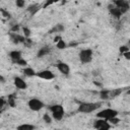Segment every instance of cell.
Segmentation results:
<instances>
[{
    "instance_id": "obj_1",
    "label": "cell",
    "mask_w": 130,
    "mask_h": 130,
    "mask_svg": "<svg viewBox=\"0 0 130 130\" xmlns=\"http://www.w3.org/2000/svg\"><path fill=\"white\" fill-rule=\"evenodd\" d=\"M101 103H81L78 106V112L80 113H92L101 107Z\"/></svg>"
},
{
    "instance_id": "obj_2",
    "label": "cell",
    "mask_w": 130,
    "mask_h": 130,
    "mask_svg": "<svg viewBox=\"0 0 130 130\" xmlns=\"http://www.w3.org/2000/svg\"><path fill=\"white\" fill-rule=\"evenodd\" d=\"M50 111L52 113V117L56 120V121H60L63 117H64V108L63 106L61 105H54V106H51L50 108Z\"/></svg>"
},
{
    "instance_id": "obj_3",
    "label": "cell",
    "mask_w": 130,
    "mask_h": 130,
    "mask_svg": "<svg viewBox=\"0 0 130 130\" xmlns=\"http://www.w3.org/2000/svg\"><path fill=\"white\" fill-rule=\"evenodd\" d=\"M117 116H118V112L114 109H104V110L100 111L96 114L98 118H102V119H105V120H109V119L117 117Z\"/></svg>"
},
{
    "instance_id": "obj_4",
    "label": "cell",
    "mask_w": 130,
    "mask_h": 130,
    "mask_svg": "<svg viewBox=\"0 0 130 130\" xmlns=\"http://www.w3.org/2000/svg\"><path fill=\"white\" fill-rule=\"evenodd\" d=\"M79 60L83 64H87L92 60V51L91 49H83L79 52Z\"/></svg>"
},
{
    "instance_id": "obj_5",
    "label": "cell",
    "mask_w": 130,
    "mask_h": 130,
    "mask_svg": "<svg viewBox=\"0 0 130 130\" xmlns=\"http://www.w3.org/2000/svg\"><path fill=\"white\" fill-rule=\"evenodd\" d=\"M27 106L31 111L38 112L44 108V103L39 99H30L27 103Z\"/></svg>"
},
{
    "instance_id": "obj_6",
    "label": "cell",
    "mask_w": 130,
    "mask_h": 130,
    "mask_svg": "<svg viewBox=\"0 0 130 130\" xmlns=\"http://www.w3.org/2000/svg\"><path fill=\"white\" fill-rule=\"evenodd\" d=\"M93 127L95 129H100V130H108V129L111 128V124L108 122V120L99 118L96 121H94Z\"/></svg>"
},
{
    "instance_id": "obj_7",
    "label": "cell",
    "mask_w": 130,
    "mask_h": 130,
    "mask_svg": "<svg viewBox=\"0 0 130 130\" xmlns=\"http://www.w3.org/2000/svg\"><path fill=\"white\" fill-rule=\"evenodd\" d=\"M36 75L41 78V79H45V80H52L55 78V74L51 71V70H48V69H45V70H41L39 72L36 73Z\"/></svg>"
},
{
    "instance_id": "obj_8",
    "label": "cell",
    "mask_w": 130,
    "mask_h": 130,
    "mask_svg": "<svg viewBox=\"0 0 130 130\" xmlns=\"http://www.w3.org/2000/svg\"><path fill=\"white\" fill-rule=\"evenodd\" d=\"M114 4H115L118 8H120V10H121L122 13H125V12L128 11V9H129V3H128V1H126V0H116V1L114 2Z\"/></svg>"
},
{
    "instance_id": "obj_9",
    "label": "cell",
    "mask_w": 130,
    "mask_h": 130,
    "mask_svg": "<svg viewBox=\"0 0 130 130\" xmlns=\"http://www.w3.org/2000/svg\"><path fill=\"white\" fill-rule=\"evenodd\" d=\"M13 83H14L15 87L18 88V89H25L26 86H27V85H26V82H25L21 77H18V76L14 77V79H13Z\"/></svg>"
},
{
    "instance_id": "obj_10",
    "label": "cell",
    "mask_w": 130,
    "mask_h": 130,
    "mask_svg": "<svg viewBox=\"0 0 130 130\" xmlns=\"http://www.w3.org/2000/svg\"><path fill=\"white\" fill-rule=\"evenodd\" d=\"M57 68H58V70H59L62 74H64V75H67V74H69V72H70V67H69V65H68L67 63H64V62H59V63L57 64Z\"/></svg>"
},
{
    "instance_id": "obj_11",
    "label": "cell",
    "mask_w": 130,
    "mask_h": 130,
    "mask_svg": "<svg viewBox=\"0 0 130 130\" xmlns=\"http://www.w3.org/2000/svg\"><path fill=\"white\" fill-rule=\"evenodd\" d=\"M109 10H110L111 14L114 15L115 17H120V16L123 14V13L121 12L120 8H118L115 4H111V5H109Z\"/></svg>"
},
{
    "instance_id": "obj_12",
    "label": "cell",
    "mask_w": 130,
    "mask_h": 130,
    "mask_svg": "<svg viewBox=\"0 0 130 130\" xmlns=\"http://www.w3.org/2000/svg\"><path fill=\"white\" fill-rule=\"evenodd\" d=\"M9 57L11 58V60L13 61V62H17L19 59H21L22 58V56H21V52L20 51H18V50H14V51H11L10 53H9Z\"/></svg>"
},
{
    "instance_id": "obj_13",
    "label": "cell",
    "mask_w": 130,
    "mask_h": 130,
    "mask_svg": "<svg viewBox=\"0 0 130 130\" xmlns=\"http://www.w3.org/2000/svg\"><path fill=\"white\" fill-rule=\"evenodd\" d=\"M24 39H25L24 37L18 36V35H16L15 32H13V34L10 35V40H11L13 43H16V44H18V43H20V42H23Z\"/></svg>"
},
{
    "instance_id": "obj_14",
    "label": "cell",
    "mask_w": 130,
    "mask_h": 130,
    "mask_svg": "<svg viewBox=\"0 0 130 130\" xmlns=\"http://www.w3.org/2000/svg\"><path fill=\"white\" fill-rule=\"evenodd\" d=\"M23 74L25 75V76H28V77H31V76H35L36 75V71L31 68V67H25L24 69H23Z\"/></svg>"
},
{
    "instance_id": "obj_15",
    "label": "cell",
    "mask_w": 130,
    "mask_h": 130,
    "mask_svg": "<svg viewBox=\"0 0 130 130\" xmlns=\"http://www.w3.org/2000/svg\"><path fill=\"white\" fill-rule=\"evenodd\" d=\"M35 128H36V126L35 125H31V124H22V125L17 126V129L18 130H32Z\"/></svg>"
},
{
    "instance_id": "obj_16",
    "label": "cell",
    "mask_w": 130,
    "mask_h": 130,
    "mask_svg": "<svg viewBox=\"0 0 130 130\" xmlns=\"http://www.w3.org/2000/svg\"><path fill=\"white\" fill-rule=\"evenodd\" d=\"M49 52H50V48H48V47L42 48V49L39 51V53H38V57H44L45 55H48Z\"/></svg>"
},
{
    "instance_id": "obj_17",
    "label": "cell",
    "mask_w": 130,
    "mask_h": 130,
    "mask_svg": "<svg viewBox=\"0 0 130 130\" xmlns=\"http://www.w3.org/2000/svg\"><path fill=\"white\" fill-rule=\"evenodd\" d=\"M56 46H57V48L58 49H60V50H63V49H65L66 48V43H65V41H63L62 39H60L59 41H57L56 42Z\"/></svg>"
},
{
    "instance_id": "obj_18",
    "label": "cell",
    "mask_w": 130,
    "mask_h": 130,
    "mask_svg": "<svg viewBox=\"0 0 130 130\" xmlns=\"http://www.w3.org/2000/svg\"><path fill=\"white\" fill-rule=\"evenodd\" d=\"M100 96H101L102 100H109V99H110V98H109V90H106V89L102 90V91L100 92Z\"/></svg>"
},
{
    "instance_id": "obj_19",
    "label": "cell",
    "mask_w": 130,
    "mask_h": 130,
    "mask_svg": "<svg viewBox=\"0 0 130 130\" xmlns=\"http://www.w3.org/2000/svg\"><path fill=\"white\" fill-rule=\"evenodd\" d=\"M22 30H23L24 38H28V37L30 36V30H29V28H27V27H23Z\"/></svg>"
},
{
    "instance_id": "obj_20",
    "label": "cell",
    "mask_w": 130,
    "mask_h": 130,
    "mask_svg": "<svg viewBox=\"0 0 130 130\" xmlns=\"http://www.w3.org/2000/svg\"><path fill=\"white\" fill-rule=\"evenodd\" d=\"M43 119H44V121H45L46 123H51V122H52V119H51V117L49 116V114H44Z\"/></svg>"
},
{
    "instance_id": "obj_21",
    "label": "cell",
    "mask_w": 130,
    "mask_h": 130,
    "mask_svg": "<svg viewBox=\"0 0 130 130\" xmlns=\"http://www.w3.org/2000/svg\"><path fill=\"white\" fill-rule=\"evenodd\" d=\"M16 6L21 8L24 6V0H16Z\"/></svg>"
},
{
    "instance_id": "obj_22",
    "label": "cell",
    "mask_w": 130,
    "mask_h": 130,
    "mask_svg": "<svg viewBox=\"0 0 130 130\" xmlns=\"http://www.w3.org/2000/svg\"><path fill=\"white\" fill-rule=\"evenodd\" d=\"M16 63H17V64H19L20 66H25V65H26V61H25L24 59H22V58H21V59H19Z\"/></svg>"
},
{
    "instance_id": "obj_23",
    "label": "cell",
    "mask_w": 130,
    "mask_h": 130,
    "mask_svg": "<svg viewBox=\"0 0 130 130\" xmlns=\"http://www.w3.org/2000/svg\"><path fill=\"white\" fill-rule=\"evenodd\" d=\"M127 51H129V49H128L127 46H122V47H120V52H121V53H125V52H127Z\"/></svg>"
},
{
    "instance_id": "obj_24",
    "label": "cell",
    "mask_w": 130,
    "mask_h": 130,
    "mask_svg": "<svg viewBox=\"0 0 130 130\" xmlns=\"http://www.w3.org/2000/svg\"><path fill=\"white\" fill-rule=\"evenodd\" d=\"M4 105H5V102H4V100L0 98V110H1V109H3Z\"/></svg>"
},
{
    "instance_id": "obj_25",
    "label": "cell",
    "mask_w": 130,
    "mask_h": 130,
    "mask_svg": "<svg viewBox=\"0 0 130 130\" xmlns=\"http://www.w3.org/2000/svg\"><path fill=\"white\" fill-rule=\"evenodd\" d=\"M0 117H1V111H0Z\"/></svg>"
}]
</instances>
